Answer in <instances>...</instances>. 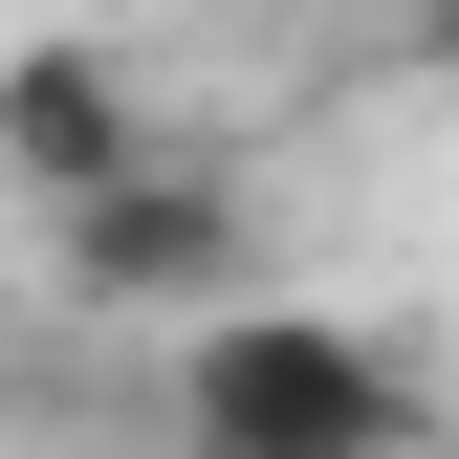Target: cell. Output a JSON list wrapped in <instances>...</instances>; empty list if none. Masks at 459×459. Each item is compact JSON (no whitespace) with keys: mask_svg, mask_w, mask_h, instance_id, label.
I'll return each mask as SVG.
<instances>
[{"mask_svg":"<svg viewBox=\"0 0 459 459\" xmlns=\"http://www.w3.org/2000/svg\"><path fill=\"white\" fill-rule=\"evenodd\" d=\"M176 437H284V459H437V372L351 307H197L176 328Z\"/></svg>","mask_w":459,"mask_h":459,"instance_id":"6da1fadb","label":"cell"},{"mask_svg":"<svg viewBox=\"0 0 459 459\" xmlns=\"http://www.w3.org/2000/svg\"><path fill=\"white\" fill-rule=\"evenodd\" d=\"M176 459H284V437H176Z\"/></svg>","mask_w":459,"mask_h":459,"instance_id":"5b68a950","label":"cell"},{"mask_svg":"<svg viewBox=\"0 0 459 459\" xmlns=\"http://www.w3.org/2000/svg\"><path fill=\"white\" fill-rule=\"evenodd\" d=\"M416 44H437V66H459V0H416Z\"/></svg>","mask_w":459,"mask_h":459,"instance_id":"277c9868","label":"cell"},{"mask_svg":"<svg viewBox=\"0 0 459 459\" xmlns=\"http://www.w3.org/2000/svg\"><path fill=\"white\" fill-rule=\"evenodd\" d=\"M44 263H66V307H109V328H197V307L263 284V176L197 153V132H153L88 219H44Z\"/></svg>","mask_w":459,"mask_h":459,"instance_id":"7a4b0ae2","label":"cell"},{"mask_svg":"<svg viewBox=\"0 0 459 459\" xmlns=\"http://www.w3.org/2000/svg\"><path fill=\"white\" fill-rule=\"evenodd\" d=\"M132 153H153V88L109 44H0V197L22 219H88Z\"/></svg>","mask_w":459,"mask_h":459,"instance_id":"3957f363","label":"cell"}]
</instances>
